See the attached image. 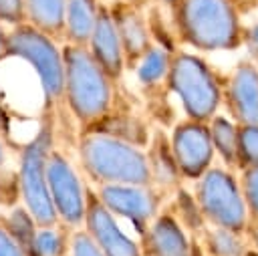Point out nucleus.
Wrapping results in <instances>:
<instances>
[{
  "label": "nucleus",
  "mask_w": 258,
  "mask_h": 256,
  "mask_svg": "<svg viewBox=\"0 0 258 256\" xmlns=\"http://www.w3.org/2000/svg\"><path fill=\"white\" fill-rule=\"evenodd\" d=\"M175 32L196 52L236 50L244 42V28L236 0H175Z\"/></svg>",
  "instance_id": "nucleus-1"
},
{
  "label": "nucleus",
  "mask_w": 258,
  "mask_h": 256,
  "mask_svg": "<svg viewBox=\"0 0 258 256\" xmlns=\"http://www.w3.org/2000/svg\"><path fill=\"white\" fill-rule=\"evenodd\" d=\"M60 48L64 62L62 103L81 127L93 129L111 113L115 83L99 67L87 46L64 42Z\"/></svg>",
  "instance_id": "nucleus-2"
},
{
  "label": "nucleus",
  "mask_w": 258,
  "mask_h": 256,
  "mask_svg": "<svg viewBox=\"0 0 258 256\" xmlns=\"http://www.w3.org/2000/svg\"><path fill=\"white\" fill-rule=\"evenodd\" d=\"M79 163L95 183L151 185L145 149L133 141L103 129H85L77 143Z\"/></svg>",
  "instance_id": "nucleus-3"
},
{
  "label": "nucleus",
  "mask_w": 258,
  "mask_h": 256,
  "mask_svg": "<svg viewBox=\"0 0 258 256\" xmlns=\"http://www.w3.org/2000/svg\"><path fill=\"white\" fill-rule=\"evenodd\" d=\"M54 111L44 107L36 133L22 145L18 155V194L22 208L36 226L58 224L46 183V163L54 147Z\"/></svg>",
  "instance_id": "nucleus-4"
},
{
  "label": "nucleus",
  "mask_w": 258,
  "mask_h": 256,
  "mask_svg": "<svg viewBox=\"0 0 258 256\" xmlns=\"http://www.w3.org/2000/svg\"><path fill=\"white\" fill-rule=\"evenodd\" d=\"M163 85L179 99L187 119L208 123L222 105V83L198 52L173 50Z\"/></svg>",
  "instance_id": "nucleus-5"
},
{
  "label": "nucleus",
  "mask_w": 258,
  "mask_h": 256,
  "mask_svg": "<svg viewBox=\"0 0 258 256\" xmlns=\"http://www.w3.org/2000/svg\"><path fill=\"white\" fill-rule=\"evenodd\" d=\"M26 60L38 77L44 107L56 109L62 105L64 87V62L58 40L32 26L30 22L8 28L6 32V58Z\"/></svg>",
  "instance_id": "nucleus-6"
},
{
  "label": "nucleus",
  "mask_w": 258,
  "mask_h": 256,
  "mask_svg": "<svg viewBox=\"0 0 258 256\" xmlns=\"http://www.w3.org/2000/svg\"><path fill=\"white\" fill-rule=\"evenodd\" d=\"M191 196L200 216L208 226L246 234L250 216L236 171L212 165L202 177L194 181Z\"/></svg>",
  "instance_id": "nucleus-7"
},
{
  "label": "nucleus",
  "mask_w": 258,
  "mask_h": 256,
  "mask_svg": "<svg viewBox=\"0 0 258 256\" xmlns=\"http://www.w3.org/2000/svg\"><path fill=\"white\" fill-rule=\"evenodd\" d=\"M46 183L52 208L60 224L81 228L87 206V181L81 179L71 159L54 145L46 163Z\"/></svg>",
  "instance_id": "nucleus-8"
},
{
  "label": "nucleus",
  "mask_w": 258,
  "mask_h": 256,
  "mask_svg": "<svg viewBox=\"0 0 258 256\" xmlns=\"http://www.w3.org/2000/svg\"><path fill=\"white\" fill-rule=\"evenodd\" d=\"M93 189L115 218H123L131 222L139 234L161 212V204L165 196L153 185H137V183H103V185H95Z\"/></svg>",
  "instance_id": "nucleus-9"
},
{
  "label": "nucleus",
  "mask_w": 258,
  "mask_h": 256,
  "mask_svg": "<svg viewBox=\"0 0 258 256\" xmlns=\"http://www.w3.org/2000/svg\"><path fill=\"white\" fill-rule=\"evenodd\" d=\"M169 147L181 173V179L189 181L202 177L212 167V161L216 157L208 123L194 121L187 117L173 125L169 135Z\"/></svg>",
  "instance_id": "nucleus-10"
},
{
  "label": "nucleus",
  "mask_w": 258,
  "mask_h": 256,
  "mask_svg": "<svg viewBox=\"0 0 258 256\" xmlns=\"http://www.w3.org/2000/svg\"><path fill=\"white\" fill-rule=\"evenodd\" d=\"M81 228L93 238L105 256H141L139 242L119 226V220L105 208L93 187L87 189V206Z\"/></svg>",
  "instance_id": "nucleus-11"
},
{
  "label": "nucleus",
  "mask_w": 258,
  "mask_h": 256,
  "mask_svg": "<svg viewBox=\"0 0 258 256\" xmlns=\"http://www.w3.org/2000/svg\"><path fill=\"white\" fill-rule=\"evenodd\" d=\"M222 103L236 125H258V67L252 60H240L226 85H222Z\"/></svg>",
  "instance_id": "nucleus-12"
},
{
  "label": "nucleus",
  "mask_w": 258,
  "mask_h": 256,
  "mask_svg": "<svg viewBox=\"0 0 258 256\" xmlns=\"http://www.w3.org/2000/svg\"><path fill=\"white\" fill-rule=\"evenodd\" d=\"M113 24L119 34V42L125 56V67H135V62L147 52V48L153 44L151 28L147 24V16L143 14L141 6L111 0L107 2Z\"/></svg>",
  "instance_id": "nucleus-13"
},
{
  "label": "nucleus",
  "mask_w": 258,
  "mask_h": 256,
  "mask_svg": "<svg viewBox=\"0 0 258 256\" xmlns=\"http://www.w3.org/2000/svg\"><path fill=\"white\" fill-rule=\"evenodd\" d=\"M141 256H191V240L169 210H161L141 232Z\"/></svg>",
  "instance_id": "nucleus-14"
},
{
  "label": "nucleus",
  "mask_w": 258,
  "mask_h": 256,
  "mask_svg": "<svg viewBox=\"0 0 258 256\" xmlns=\"http://www.w3.org/2000/svg\"><path fill=\"white\" fill-rule=\"evenodd\" d=\"M87 48L93 54V58L99 62V67L109 75V79L113 83H117L123 77L125 56H123V48H121L119 34H117V28L113 24L107 0H103L99 4L97 18H95Z\"/></svg>",
  "instance_id": "nucleus-15"
},
{
  "label": "nucleus",
  "mask_w": 258,
  "mask_h": 256,
  "mask_svg": "<svg viewBox=\"0 0 258 256\" xmlns=\"http://www.w3.org/2000/svg\"><path fill=\"white\" fill-rule=\"evenodd\" d=\"M145 155H147V163H149L151 185L163 194H167L169 189H177L181 183V173L173 159V153L169 147V137L161 129L153 131L149 145L145 149Z\"/></svg>",
  "instance_id": "nucleus-16"
},
{
  "label": "nucleus",
  "mask_w": 258,
  "mask_h": 256,
  "mask_svg": "<svg viewBox=\"0 0 258 256\" xmlns=\"http://www.w3.org/2000/svg\"><path fill=\"white\" fill-rule=\"evenodd\" d=\"M101 2L103 0H64V42L87 46Z\"/></svg>",
  "instance_id": "nucleus-17"
},
{
  "label": "nucleus",
  "mask_w": 258,
  "mask_h": 256,
  "mask_svg": "<svg viewBox=\"0 0 258 256\" xmlns=\"http://www.w3.org/2000/svg\"><path fill=\"white\" fill-rule=\"evenodd\" d=\"M214 153L222 159L224 167L238 171V125L228 117L216 113L208 121Z\"/></svg>",
  "instance_id": "nucleus-18"
},
{
  "label": "nucleus",
  "mask_w": 258,
  "mask_h": 256,
  "mask_svg": "<svg viewBox=\"0 0 258 256\" xmlns=\"http://www.w3.org/2000/svg\"><path fill=\"white\" fill-rule=\"evenodd\" d=\"M28 22L54 40H62L64 0H24Z\"/></svg>",
  "instance_id": "nucleus-19"
},
{
  "label": "nucleus",
  "mask_w": 258,
  "mask_h": 256,
  "mask_svg": "<svg viewBox=\"0 0 258 256\" xmlns=\"http://www.w3.org/2000/svg\"><path fill=\"white\" fill-rule=\"evenodd\" d=\"M171 52L169 48L161 46V44H151L147 48V52L135 62L133 71H135V77L137 81L147 87V89H153V87H159L165 83V75H167V69H169V60H171Z\"/></svg>",
  "instance_id": "nucleus-20"
},
{
  "label": "nucleus",
  "mask_w": 258,
  "mask_h": 256,
  "mask_svg": "<svg viewBox=\"0 0 258 256\" xmlns=\"http://www.w3.org/2000/svg\"><path fill=\"white\" fill-rule=\"evenodd\" d=\"M202 236H204V246L210 256H242L246 248L250 246L246 234L232 232V230L218 228V226L206 224L202 228Z\"/></svg>",
  "instance_id": "nucleus-21"
},
{
  "label": "nucleus",
  "mask_w": 258,
  "mask_h": 256,
  "mask_svg": "<svg viewBox=\"0 0 258 256\" xmlns=\"http://www.w3.org/2000/svg\"><path fill=\"white\" fill-rule=\"evenodd\" d=\"M71 228L64 224L36 226L30 256H67Z\"/></svg>",
  "instance_id": "nucleus-22"
},
{
  "label": "nucleus",
  "mask_w": 258,
  "mask_h": 256,
  "mask_svg": "<svg viewBox=\"0 0 258 256\" xmlns=\"http://www.w3.org/2000/svg\"><path fill=\"white\" fill-rule=\"evenodd\" d=\"M258 165V125H238V171Z\"/></svg>",
  "instance_id": "nucleus-23"
},
{
  "label": "nucleus",
  "mask_w": 258,
  "mask_h": 256,
  "mask_svg": "<svg viewBox=\"0 0 258 256\" xmlns=\"http://www.w3.org/2000/svg\"><path fill=\"white\" fill-rule=\"evenodd\" d=\"M238 181H240V189L244 196L250 222H258V165L242 167L238 171Z\"/></svg>",
  "instance_id": "nucleus-24"
},
{
  "label": "nucleus",
  "mask_w": 258,
  "mask_h": 256,
  "mask_svg": "<svg viewBox=\"0 0 258 256\" xmlns=\"http://www.w3.org/2000/svg\"><path fill=\"white\" fill-rule=\"evenodd\" d=\"M67 256H105L83 228H71Z\"/></svg>",
  "instance_id": "nucleus-25"
},
{
  "label": "nucleus",
  "mask_w": 258,
  "mask_h": 256,
  "mask_svg": "<svg viewBox=\"0 0 258 256\" xmlns=\"http://www.w3.org/2000/svg\"><path fill=\"white\" fill-rule=\"evenodd\" d=\"M28 22L24 0H0V24L6 28Z\"/></svg>",
  "instance_id": "nucleus-26"
},
{
  "label": "nucleus",
  "mask_w": 258,
  "mask_h": 256,
  "mask_svg": "<svg viewBox=\"0 0 258 256\" xmlns=\"http://www.w3.org/2000/svg\"><path fill=\"white\" fill-rule=\"evenodd\" d=\"M0 256H26L18 240L10 234V230L0 220Z\"/></svg>",
  "instance_id": "nucleus-27"
},
{
  "label": "nucleus",
  "mask_w": 258,
  "mask_h": 256,
  "mask_svg": "<svg viewBox=\"0 0 258 256\" xmlns=\"http://www.w3.org/2000/svg\"><path fill=\"white\" fill-rule=\"evenodd\" d=\"M242 44H248L250 48H256L258 50V22L252 28L244 30V42Z\"/></svg>",
  "instance_id": "nucleus-28"
},
{
  "label": "nucleus",
  "mask_w": 258,
  "mask_h": 256,
  "mask_svg": "<svg viewBox=\"0 0 258 256\" xmlns=\"http://www.w3.org/2000/svg\"><path fill=\"white\" fill-rule=\"evenodd\" d=\"M246 238H248V244L258 252V222H250L248 228H246Z\"/></svg>",
  "instance_id": "nucleus-29"
},
{
  "label": "nucleus",
  "mask_w": 258,
  "mask_h": 256,
  "mask_svg": "<svg viewBox=\"0 0 258 256\" xmlns=\"http://www.w3.org/2000/svg\"><path fill=\"white\" fill-rule=\"evenodd\" d=\"M6 32H8V28L0 24V60L6 58Z\"/></svg>",
  "instance_id": "nucleus-30"
},
{
  "label": "nucleus",
  "mask_w": 258,
  "mask_h": 256,
  "mask_svg": "<svg viewBox=\"0 0 258 256\" xmlns=\"http://www.w3.org/2000/svg\"><path fill=\"white\" fill-rule=\"evenodd\" d=\"M4 165H6V147H4V143L0 139V171L4 169Z\"/></svg>",
  "instance_id": "nucleus-31"
},
{
  "label": "nucleus",
  "mask_w": 258,
  "mask_h": 256,
  "mask_svg": "<svg viewBox=\"0 0 258 256\" xmlns=\"http://www.w3.org/2000/svg\"><path fill=\"white\" fill-rule=\"evenodd\" d=\"M121 2H129V4H135V6H141V8H143V4H145L147 0H121Z\"/></svg>",
  "instance_id": "nucleus-32"
},
{
  "label": "nucleus",
  "mask_w": 258,
  "mask_h": 256,
  "mask_svg": "<svg viewBox=\"0 0 258 256\" xmlns=\"http://www.w3.org/2000/svg\"><path fill=\"white\" fill-rule=\"evenodd\" d=\"M242 256H258V252H256L252 246H248V248H246V252H244Z\"/></svg>",
  "instance_id": "nucleus-33"
}]
</instances>
